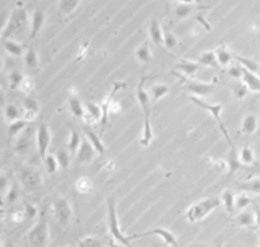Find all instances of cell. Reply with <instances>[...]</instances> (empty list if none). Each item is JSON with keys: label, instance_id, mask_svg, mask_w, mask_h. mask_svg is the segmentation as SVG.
<instances>
[{"label": "cell", "instance_id": "1", "mask_svg": "<svg viewBox=\"0 0 260 247\" xmlns=\"http://www.w3.org/2000/svg\"><path fill=\"white\" fill-rule=\"evenodd\" d=\"M144 83H146V77L141 79L139 85L136 88V98H138V102L141 105V110H143V118H144L143 133H141V138H139V146H141V148H149L151 143L154 141V131H152V125H151V105H152V100H151L149 92L144 88Z\"/></svg>", "mask_w": 260, "mask_h": 247}, {"label": "cell", "instance_id": "2", "mask_svg": "<svg viewBox=\"0 0 260 247\" xmlns=\"http://www.w3.org/2000/svg\"><path fill=\"white\" fill-rule=\"evenodd\" d=\"M221 203H223L221 198H216V196H208V198L196 201V203H193L186 210V220L190 223H198L201 220H205V218L210 215L211 211L216 210Z\"/></svg>", "mask_w": 260, "mask_h": 247}, {"label": "cell", "instance_id": "3", "mask_svg": "<svg viewBox=\"0 0 260 247\" xmlns=\"http://www.w3.org/2000/svg\"><path fill=\"white\" fill-rule=\"evenodd\" d=\"M106 211H108V229H110L111 239L118 241V243H121L123 246H126V247H134L131 244L129 236H124L123 231L120 229V221H118L116 198H115V196H110V198L106 200Z\"/></svg>", "mask_w": 260, "mask_h": 247}, {"label": "cell", "instance_id": "4", "mask_svg": "<svg viewBox=\"0 0 260 247\" xmlns=\"http://www.w3.org/2000/svg\"><path fill=\"white\" fill-rule=\"evenodd\" d=\"M188 100H190V102L193 103V105L200 106V108H203V110H206L208 113H211V116L214 118V120H216V123L219 125V130H221L224 139H226V141H228V146H229V148H233L234 143H233V139H231V136H229L228 128L224 126V123H223V120H221L223 105H221V103H210V102H206L205 98L195 97V95H188Z\"/></svg>", "mask_w": 260, "mask_h": 247}, {"label": "cell", "instance_id": "5", "mask_svg": "<svg viewBox=\"0 0 260 247\" xmlns=\"http://www.w3.org/2000/svg\"><path fill=\"white\" fill-rule=\"evenodd\" d=\"M30 21H31V18H28V13L23 8H15L12 15H10L7 25H5L2 30V39L12 38L15 33L23 31L25 28L30 25Z\"/></svg>", "mask_w": 260, "mask_h": 247}, {"label": "cell", "instance_id": "6", "mask_svg": "<svg viewBox=\"0 0 260 247\" xmlns=\"http://www.w3.org/2000/svg\"><path fill=\"white\" fill-rule=\"evenodd\" d=\"M49 239H51V233H49L48 221L46 218L41 216V220L28 233V243H30L31 247H46L49 244Z\"/></svg>", "mask_w": 260, "mask_h": 247}, {"label": "cell", "instance_id": "7", "mask_svg": "<svg viewBox=\"0 0 260 247\" xmlns=\"http://www.w3.org/2000/svg\"><path fill=\"white\" fill-rule=\"evenodd\" d=\"M53 213L61 226H69L74 220V210H72L71 201L67 198H58L53 205Z\"/></svg>", "mask_w": 260, "mask_h": 247}, {"label": "cell", "instance_id": "8", "mask_svg": "<svg viewBox=\"0 0 260 247\" xmlns=\"http://www.w3.org/2000/svg\"><path fill=\"white\" fill-rule=\"evenodd\" d=\"M51 146V131H49V125L46 121H41L38 125V130H36V148H38V153L39 157L44 159L48 156V149Z\"/></svg>", "mask_w": 260, "mask_h": 247}, {"label": "cell", "instance_id": "9", "mask_svg": "<svg viewBox=\"0 0 260 247\" xmlns=\"http://www.w3.org/2000/svg\"><path fill=\"white\" fill-rule=\"evenodd\" d=\"M172 74L182 79V81L185 82L186 90L190 92V95H195V97L205 98L206 95H210L213 92V88H214V82L213 83H206V82H200V81H185L183 76H180L178 72H172Z\"/></svg>", "mask_w": 260, "mask_h": 247}, {"label": "cell", "instance_id": "10", "mask_svg": "<svg viewBox=\"0 0 260 247\" xmlns=\"http://www.w3.org/2000/svg\"><path fill=\"white\" fill-rule=\"evenodd\" d=\"M146 236H159V238L166 243L167 246L171 247H180L178 244V239L175 238L172 231H169L166 228H156V229H151V231H146V233H141V234H131L129 239H141V238H146Z\"/></svg>", "mask_w": 260, "mask_h": 247}, {"label": "cell", "instance_id": "11", "mask_svg": "<svg viewBox=\"0 0 260 247\" xmlns=\"http://www.w3.org/2000/svg\"><path fill=\"white\" fill-rule=\"evenodd\" d=\"M18 177L21 183L28 188H36L39 183H41V177L36 170L30 169V167H23V169L18 170Z\"/></svg>", "mask_w": 260, "mask_h": 247}, {"label": "cell", "instance_id": "12", "mask_svg": "<svg viewBox=\"0 0 260 247\" xmlns=\"http://www.w3.org/2000/svg\"><path fill=\"white\" fill-rule=\"evenodd\" d=\"M84 120L87 121L88 126H92L98 121H103V108H101V105L93 102L86 103V118Z\"/></svg>", "mask_w": 260, "mask_h": 247}, {"label": "cell", "instance_id": "13", "mask_svg": "<svg viewBox=\"0 0 260 247\" xmlns=\"http://www.w3.org/2000/svg\"><path fill=\"white\" fill-rule=\"evenodd\" d=\"M67 106H69L72 116L76 118H86V105L79 98L77 90H71L69 98H67Z\"/></svg>", "mask_w": 260, "mask_h": 247}, {"label": "cell", "instance_id": "14", "mask_svg": "<svg viewBox=\"0 0 260 247\" xmlns=\"http://www.w3.org/2000/svg\"><path fill=\"white\" fill-rule=\"evenodd\" d=\"M97 154L98 153L95 151V148H93L92 144H90L88 139L84 136L82 144H81V148H79V153H77V161L82 162V164H87V162H92L93 157L97 156Z\"/></svg>", "mask_w": 260, "mask_h": 247}, {"label": "cell", "instance_id": "15", "mask_svg": "<svg viewBox=\"0 0 260 247\" xmlns=\"http://www.w3.org/2000/svg\"><path fill=\"white\" fill-rule=\"evenodd\" d=\"M39 113V103L35 97L31 95H26L23 98V120L26 121H33Z\"/></svg>", "mask_w": 260, "mask_h": 247}, {"label": "cell", "instance_id": "16", "mask_svg": "<svg viewBox=\"0 0 260 247\" xmlns=\"http://www.w3.org/2000/svg\"><path fill=\"white\" fill-rule=\"evenodd\" d=\"M44 20H46V16H44V12L41 8H36L35 12L31 15V21H30V41H33L38 33L41 31V28L44 25Z\"/></svg>", "mask_w": 260, "mask_h": 247}, {"label": "cell", "instance_id": "17", "mask_svg": "<svg viewBox=\"0 0 260 247\" xmlns=\"http://www.w3.org/2000/svg\"><path fill=\"white\" fill-rule=\"evenodd\" d=\"M214 53H216L218 66L223 67V69H228V67H231V64H233V59H236V56L229 51L226 44H221V46H218L216 49H214Z\"/></svg>", "mask_w": 260, "mask_h": 247}, {"label": "cell", "instance_id": "18", "mask_svg": "<svg viewBox=\"0 0 260 247\" xmlns=\"http://www.w3.org/2000/svg\"><path fill=\"white\" fill-rule=\"evenodd\" d=\"M84 131H86V138L90 141V144H92L93 148H95V151H97L100 156H103L106 153V148H105L103 141H101V138L92 130V126H88V125L84 126Z\"/></svg>", "mask_w": 260, "mask_h": 247}, {"label": "cell", "instance_id": "19", "mask_svg": "<svg viewBox=\"0 0 260 247\" xmlns=\"http://www.w3.org/2000/svg\"><path fill=\"white\" fill-rule=\"evenodd\" d=\"M242 82L249 87L251 92L260 93V76L256 74V72H251L242 67Z\"/></svg>", "mask_w": 260, "mask_h": 247}, {"label": "cell", "instance_id": "20", "mask_svg": "<svg viewBox=\"0 0 260 247\" xmlns=\"http://www.w3.org/2000/svg\"><path fill=\"white\" fill-rule=\"evenodd\" d=\"M3 118L5 121L8 123H15L18 120H23V108H20V106H16L13 103H8L3 106Z\"/></svg>", "mask_w": 260, "mask_h": 247}, {"label": "cell", "instance_id": "21", "mask_svg": "<svg viewBox=\"0 0 260 247\" xmlns=\"http://www.w3.org/2000/svg\"><path fill=\"white\" fill-rule=\"evenodd\" d=\"M2 46L5 49V53H8L10 56H15V58H18L23 53H26L25 49V44H21L18 41H13L12 38H7V39H2Z\"/></svg>", "mask_w": 260, "mask_h": 247}, {"label": "cell", "instance_id": "22", "mask_svg": "<svg viewBox=\"0 0 260 247\" xmlns=\"http://www.w3.org/2000/svg\"><path fill=\"white\" fill-rule=\"evenodd\" d=\"M149 39H151V43L159 44V46L164 44V30L159 21L154 18L149 21Z\"/></svg>", "mask_w": 260, "mask_h": 247}, {"label": "cell", "instance_id": "23", "mask_svg": "<svg viewBox=\"0 0 260 247\" xmlns=\"http://www.w3.org/2000/svg\"><path fill=\"white\" fill-rule=\"evenodd\" d=\"M257 128H259V118L254 113L246 115L241 125V133L247 134V136H252V134L257 131Z\"/></svg>", "mask_w": 260, "mask_h": 247}, {"label": "cell", "instance_id": "24", "mask_svg": "<svg viewBox=\"0 0 260 247\" xmlns=\"http://www.w3.org/2000/svg\"><path fill=\"white\" fill-rule=\"evenodd\" d=\"M241 161H239V153L236 151V146L229 148V153H228V177H233L234 173L239 170L241 167Z\"/></svg>", "mask_w": 260, "mask_h": 247}, {"label": "cell", "instance_id": "25", "mask_svg": "<svg viewBox=\"0 0 260 247\" xmlns=\"http://www.w3.org/2000/svg\"><path fill=\"white\" fill-rule=\"evenodd\" d=\"M200 67L201 66L198 63H193V61H186V59H180L177 63V69L180 72H183V76H186V77L195 76L196 72L200 71Z\"/></svg>", "mask_w": 260, "mask_h": 247}, {"label": "cell", "instance_id": "26", "mask_svg": "<svg viewBox=\"0 0 260 247\" xmlns=\"http://www.w3.org/2000/svg\"><path fill=\"white\" fill-rule=\"evenodd\" d=\"M74 188H76V192L81 193V195L92 193L93 192V182H92V178L86 177V175L79 177L77 180H76V183H74Z\"/></svg>", "mask_w": 260, "mask_h": 247}, {"label": "cell", "instance_id": "27", "mask_svg": "<svg viewBox=\"0 0 260 247\" xmlns=\"http://www.w3.org/2000/svg\"><path fill=\"white\" fill-rule=\"evenodd\" d=\"M134 56H136L138 63H141V64H148L149 61L152 59V53H151L149 43H143L141 46H138L136 51H134Z\"/></svg>", "mask_w": 260, "mask_h": 247}, {"label": "cell", "instance_id": "28", "mask_svg": "<svg viewBox=\"0 0 260 247\" xmlns=\"http://www.w3.org/2000/svg\"><path fill=\"white\" fill-rule=\"evenodd\" d=\"M25 64L28 66V69H31V71H38L39 69V56L36 53V49L30 46L26 49V53H25Z\"/></svg>", "mask_w": 260, "mask_h": 247}, {"label": "cell", "instance_id": "29", "mask_svg": "<svg viewBox=\"0 0 260 247\" xmlns=\"http://www.w3.org/2000/svg\"><path fill=\"white\" fill-rule=\"evenodd\" d=\"M81 5V0H59V12L61 15L69 16L76 12Z\"/></svg>", "mask_w": 260, "mask_h": 247}, {"label": "cell", "instance_id": "30", "mask_svg": "<svg viewBox=\"0 0 260 247\" xmlns=\"http://www.w3.org/2000/svg\"><path fill=\"white\" fill-rule=\"evenodd\" d=\"M221 201L226 208V213H228V215H233L236 211V195L231 192V190H224L221 195Z\"/></svg>", "mask_w": 260, "mask_h": 247}, {"label": "cell", "instance_id": "31", "mask_svg": "<svg viewBox=\"0 0 260 247\" xmlns=\"http://www.w3.org/2000/svg\"><path fill=\"white\" fill-rule=\"evenodd\" d=\"M237 188H239L241 192H246V193L260 195V178H252V180H249V182L237 183Z\"/></svg>", "mask_w": 260, "mask_h": 247}, {"label": "cell", "instance_id": "32", "mask_svg": "<svg viewBox=\"0 0 260 247\" xmlns=\"http://www.w3.org/2000/svg\"><path fill=\"white\" fill-rule=\"evenodd\" d=\"M169 93V87L166 85V83H154V85L151 87V100L152 103L159 102V100H162L166 95Z\"/></svg>", "mask_w": 260, "mask_h": 247}, {"label": "cell", "instance_id": "33", "mask_svg": "<svg viewBox=\"0 0 260 247\" xmlns=\"http://www.w3.org/2000/svg\"><path fill=\"white\" fill-rule=\"evenodd\" d=\"M239 161L242 165H254L256 164V154H254V149L251 146H244L239 151Z\"/></svg>", "mask_w": 260, "mask_h": 247}, {"label": "cell", "instance_id": "34", "mask_svg": "<svg viewBox=\"0 0 260 247\" xmlns=\"http://www.w3.org/2000/svg\"><path fill=\"white\" fill-rule=\"evenodd\" d=\"M82 136L81 133H79L77 130H72L71 131V136H69V141H67V149H69V153L74 156L76 153H79V148H81L82 144Z\"/></svg>", "mask_w": 260, "mask_h": 247}, {"label": "cell", "instance_id": "35", "mask_svg": "<svg viewBox=\"0 0 260 247\" xmlns=\"http://www.w3.org/2000/svg\"><path fill=\"white\" fill-rule=\"evenodd\" d=\"M237 224L242 228H254V224H256V213L254 211H241V215L237 216Z\"/></svg>", "mask_w": 260, "mask_h": 247}, {"label": "cell", "instance_id": "36", "mask_svg": "<svg viewBox=\"0 0 260 247\" xmlns=\"http://www.w3.org/2000/svg\"><path fill=\"white\" fill-rule=\"evenodd\" d=\"M196 63H198L200 66H205V67H218L216 53H214V51H205V53H201Z\"/></svg>", "mask_w": 260, "mask_h": 247}, {"label": "cell", "instance_id": "37", "mask_svg": "<svg viewBox=\"0 0 260 247\" xmlns=\"http://www.w3.org/2000/svg\"><path fill=\"white\" fill-rule=\"evenodd\" d=\"M26 123H28L26 120H18L15 123H10V125H8V139H10V141L26 130Z\"/></svg>", "mask_w": 260, "mask_h": 247}, {"label": "cell", "instance_id": "38", "mask_svg": "<svg viewBox=\"0 0 260 247\" xmlns=\"http://www.w3.org/2000/svg\"><path fill=\"white\" fill-rule=\"evenodd\" d=\"M28 130H25V133H21V136L18 138V141L15 144V153L16 154H25L28 149H30V136H28Z\"/></svg>", "mask_w": 260, "mask_h": 247}, {"label": "cell", "instance_id": "39", "mask_svg": "<svg viewBox=\"0 0 260 247\" xmlns=\"http://www.w3.org/2000/svg\"><path fill=\"white\" fill-rule=\"evenodd\" d=\"M43 162H44V167H46V170H48L49 175H54V173L58 172V169H59V162H58V157H56V156L48 154V156L43 159Z\"/></svg>", "mask_w": 260, "mask_h": 247}, {"label": "cell", "instance_id": "40", "mask_svg": "<svg viewBox=\"0 0 260 247\" xmlns=\"http://www.w3.org/2000/svg\"><path fill=\"white\" fill-rule=\"evenodd\" d=\"M236 59H237V63H239V66H242L244 69L247 71H251V72H259V63L257 61H254V59H249V58H244V56H236Z\"/></svg>", "mask_w": 260, "mask_h": 247}, {"label": "cell", "instance_id": "41", "mask_svg": "<svg viewBox=\"0 0 260 247\" xmlns=\"http://www.w3.org/2000/svg\"><path fill=\"white\" fill-rule=\"evenodd\" d=\"M77 247H103V243H101L100 238L92 234V236H86V238L79 241Z\"/></svg>", "mask_w": 260, "mask_h": 247}, {"label": "cell", "instance_id": "42", "mask_svg": "<svg viewBox=\"0 0 260 247\" xmlns=\"http://www.w3.org/2000/svg\"><path fill=\"white\" fill-rule=\"evenodd\" d=\"M71 153H69V149H64V148H61L58 153H56V157H58V162H59V167H62V170H66L67 167H69L71 164Z\"/></svg>", "mask_w": 260, "mask_h": 247}, {"label": "cell", "instance_id": "43", "mask_svg": "<svg viewBox=\"0 0 260 247\" xmlns=\"http://www.w3.org/2000/svg\"><path fill=\"white\" fill-rule=\"evenodd\" d=\"M252 203V198L246 192H242L239 195H236V211H244L247 210V206Z\"/></svg>", "mask_w": 260, "mask_h": 247}, {"label": "cell", "instance_id": "44", "mask_svg": "<svg viewBox=\"0 0 260 247\" xmlns=\"http://www.w3.org/2000/svg\"><path fill=\"white\" fill-rule=\"evenodd\" d=\"M249 87L246 85L244 82L239 81V82H236L234 85H233V93H234V97L236 98H239V100H244L247 95H249Z\"/></svg>", "mask_w": 260, "mask_h": 247}, {"label": "cell", "instance_id": "45", "mask_svg": "<svg viewBox=\"0 0 260 247\" xmlns=\"http://www.w3.org/2000/svg\"><path fill=\"white\" fill-rule=\"evenodd\" d=\"M191 12H193V5L191 3H178L177 7H175V16L180 18V20L190 16Z\"/></svg>", "mask_w": 260, "mask_h": 247}, {"label": "cell", "instance_id": "46", "mask_svg": "<svg viewBox=\"0 0 260 247\" xmlns=\"http://www.w3.org/2000/svg\"><path fill=\"white\" fill-rule=\"evenodd\" d=\"M10 88L12 90H20V85H21V82H23V79H25V76L21 74L20 71H12L10 72Z\"/></svg>", "mask_w": 260, "mask_h": 247}, {"label": "cell", "instance_id": "47", "mask_svg": "<svg viewBox=\"0 0 260 247\" xmlns=\"http://www.w3.org/2000/svg\"><path fill=\"white\" fill-rule=\"evenodd\" d=\"M177 44H178L177 36H175L171 30H164V46L167 49H173Z\"/></svg>", "mask_w": 260, "mask_h": 247}, {"label": "cell", "instance_id": "48", "mask_svg": "<svg viewBox=\"0 0 260 247\" xmlns=\"http://www.w3.org/2000/svg\"><path fill=\"white\" fill-rule=\"evenodd\" d=\"M35 87H36L35 81H33L30 76H25L23 82H21V85H20V90L23 93H26V95H30L33 90H35Z\"/></svg>", "mask_w": 260, "mask_h": 247}, {"label": "cell", "instance_id": "49", "mask_svg": "<svg viewBox=\"0 0 260 247\" xmlns=\"http://www.w3.org/2000/svg\"><path fill=\"white\" fill-rule=\"evenodd\" d=\"M210 162L216 167V170L223 172V170H228V159H214V157H210Z\"/></svg>", "mask_w": 260, "mask_h": 247}, {"label": "cell", "instance_id": "50", "mask_svg": "<svg viewBox=\"0 0 260 247\" xmlns=\"http://www.w3.org/2000/svg\"><path fill=\"white\" fill-rule=\"evenodd\" d=\"M228 74L233 79L242 81V66H231V67H228Z\"/></svg>", "mask_w": 260, "mask_h": 247}, {"label": "cell", "instance_id": "51", "mask_svg": "<svg viewBox=\"0 0 260 247\" xmlns=\"http://www.w3.org/2000/svg\"><path fill=\"white\" fill-rule=\"evenodd\" d=\"M5 196H7V201H8V203L12 205L13 201L16 200V196H18V187H16L15 183H12V185H10L8 192H7V195H5Z\"/></svg>", "mask_w": 260, "mask_h": 247}, {"label": "cell", "instance_id": "52", "mask_svg": "<svg viewBox=\"0 0 260 247\" xmlns=\"http://www.w3.org/2000/svg\"><path fill=\"white\" fill-rule=\"evenodd\" d=\"M26 218V213L25 210H15L10 213V220H12L13 223H21Z\"/></svg>", "mask_w": 260, "mask_h": 247}, {"label": "cell", "instance_id": "53", "mask_svg": "<svg viewBox=\"0 0 260 247\" xmlns=\"http://www.w3.org/2000/svg\"><path fill=\"white\" fill-rule=\"evenodd\" d=\"M87 56H88V44L84 43L81 46V49H79V54H77L76 61H82L84 58H87Z\"/></svg>", "mask_w": 260, "mask_h": 247}, {"label": "cell", "instance_id": "54", "mask_svg": "<svg viewBox=\"0 0 260 247\" xmlns=\"http://www.w3.org/2000/svg\"><path fill=\"white\" fill-rule=\"evenodd\" d=\"M25 213H26V218H35L36 216V206H33L31 203H25Z\"/></svg>", "mask_w": 260, "mask_h": 247}, {"label": "cell", "instance_id": "55", "mask_svg": "<svg viewBox=\"0 0 260 247\" xmlns=\"http://www.w3.org/2000/svg\"><path fill=\"white\" fill-rule=\"evenodd\" d=\"M115 167H116V165H115V161H106L105 164H103V169H105V170H110V172L115 170Z\"/></svg>", "mask_w": 260, "mask_h": 247}, {"label": "cell", "instance_id": "56", "mask_svg": "<svg viewBox=\"0 0 260 247\" xmlns=\"http://www.w3.org/2000/svg\"><path fill=\"white\" fill-rule=\"evenodd\" d=\"M254 213H256V224H257L259 229H260V206H257V208L254 210Z\"/></svg>", "mask_w": 260, "mask_h": 247}, {"label": "cell", "instance_id": "57", "mask_svg": "<svg viewBox=\"0 0 260 247\" xmlns=\"http://www.w3.org/2000/svg\"><path fill=\"white\" fill-rule=\"evenodd\" d=\"M108 247H126V246H123L121 243H118V241H115V239H110Z\"/></svg>", "mask_w": 260, "mask_h": 247}, {"label": "cell", "instance_id": "58", "mask_svg": "<svg viewBox=\"0 0 260 247\" xmlns=\"http://www.w3.org/2000/svg\"><path fill=\"white\" fill-rule=\"evenodd\" d=\"M178 3H193V2H198V0H175Z\"/></svg>", "mask_w": 260, "mask_h": 247}, {"label": "cell", "instance_id": "59", "mask_svg": "<svg viewBox=\"0 0 260 247\" xmlns=\"http://www.w3.org/2000/svg\"><path fill=\"white\" fill-rule=\"evenodd\" d=\"M5 247H15V246H13L12 243H10V244H7V246H5Z\"/></svg>", "mask_w": 260, "mask_h": 247}, {"label": "cell", "instance_id": "60", "mask_svg": "<svg viewBox=\"0 0 260 247\" xmlns=\"http://www.w3.org/2000/svg\"><path fill=\"white\" fill-rule=\"evenodd\" d=\"M257 234H259V239H260V229H257Z\"/></svg>", "mask_w": 260, "mask_h": 247}, {"label": "cell", "instance_id": "61", "mask_svg": "<svg viewBox=\"0 0 260 247\" xmlns=\"http://www.w3.org/2000/svg\"><path fill=\"white\" fill-rule=\"evenodd\" d=\"M216 247H221V243H216Z\"/></svg>", "mask_w": 260, "mask_h": 247}, {"label": "cell", "instance_id": "62", "mask_svg": "<svg viewBox=\"0 0 260 247\" xmlns=\"http://www.w3.org/2000/svg\"><path fill=\"white\" fill-rule=\"evenodd\" d=\"M259 247H260V246H259Z\"/></svg>", "mask_w": 260, "mask_h": 247}]
</instances>
